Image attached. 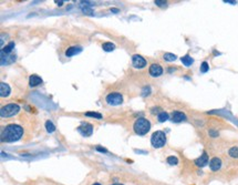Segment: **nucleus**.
I'll use <instances>...</instances> for the list:
<instances>
[{"label":"nucleus","instance_id":"f257e3e1","mask_svg":"<svg viewBox=\"0 0 238 185\" xmlns=\"http://www.w3.org/2000/svg\"><path fill=\"white\" fill-rule=\"evenodd\" d=\"M23 134V130L20 125L17 124H9L5 126V129L1 132V141L2 142H16L21 139Z\"/></svg>","mask_w":238,"mask_h":185},{"label":"nucleus","instance_id":"f03ea898","mask_svg":"<svg viewBox=\"0 0 238 185\" xmlns=\"http://www.w3.org/2000/svg\"><path fill=\"white\" fill-rule=\"evenodd\" d=\"M134 132L139 134V135H144V134H146L147 132L150 131L151 129V123L150 121L145 119V117H140V119H137L135 123H134Z\"/></svg>","mask_w":238,"mask_h":185},{"label":"nucleus","instance_id":"7ed1b4c3","mask_svg":"<svg viewBox=\"0 0 238 185\" xmlns=\"http://www.w3.org/2000/svg\"><path fill=\"white\" fill-rule=\"evenodd\" d=\"M151 143L152 145L156 147V149H160L162 146L165 145L166 143V135L163 131H156L152 134V138H151Z\"/></svg>","mask_w":238,"mask_h":185},{"label":"nucleus","instance_id":"20e7f679","mask_svg":"<svg viewBox=\"0 0 238 185\" xmlns=\"http://www.w3.org/2000/svg\"><path fill=\"white\" fill-rule=\"evenodd\" d=\"M20 111V107L16 103H10L7 104L5 107L1 108L0 110V115L1 117H14L16 114Z\"/></svg>","mask_w":238,"mask_h":185},{"label":"nucleus","instance_id":"39448f33","mask_svg":"<svg viewBox=\"0 0 238 185\" xmlns=\"http://www.w3.org/2000/svg\"><path fill=\"white\" fill-rule=\"evenodd\" d=\"M106 102L108 104L110 105H119V104L122 103L123 101V98L122 96L120 94V93H116V92H113V93H110L106 96Z\"/></svg>","mask_w":238,"mask_h":185},{"label":"nucleus","instance_id":"423d86ee","mask_svg":"<svg viewBox=\"0 0 238 185\" xmlns=\"http://www.w3.org/2000/svg\"><path fill=\"white\" fill-rule=\"evenodd\" d=\"M78 130H79V132H80L83 136H90L92 133H93V125L88 123V122H83V123L78 128Z\"/></svg>","mask_w":238,"mask_h":185},{"label":"nucleus","instance_id":"0eeeda50","mask_svg":"<svg viewBox=\"0 0 238 185\" xmlns=\"http://www.w3.org/2000/svg\"><path fill=\"white\" fill-rule=\"evenodd\" d=\"M132 63H133V65L135 68L142 69L146 65V60L143 57H141L140 54H134L133 57H132Z\"/></svg>","mask_w":238,"mask_h":185},{"label":"nucleus","instance_id":"6e6552de","mask_svg":"<svg viewBox=\"0 0 238 185\" xmlns=\"http://www.w3.org/2000/svg\"><path fill=\"white\" fill-rule=\"evenodd\" d=\"M148 72L152 77H160V75L163 74V68H162L160 64L157 63H153L151 64L150 69H148Z\"/></svg>","mask_w":238,"mask_h":185},{"label":"nucleus","instance_id":"1a4fd4ad","mask_svg":"<svg viewBox=\"0 0 238 185\" xmlns=\"http://www.w3.org/2000/svg\"><path fill=\"white\" fill-rule=\"evenodd\" d=\"M83 50V48L80 46H72L70 47V48H68L67 51H66V56L67 57H73V56H75V54H79Z\"/></svg>","mask_w":238,"mask_h":185},{"label":"nucleus","instance_id":"9d476101","mask_svg":"<svg viewBox=\"0 0 238 185\" xmlns=\"http://www.w3.org/2000/svg\"><path fill=\"white\" fill-rule=\"evenodd\" d=\"M209 167L210 170L214 172L218 171L219 168L221 167V159H218V157H213L209 162Z\"/></svg>","mask_w":238,"mask_h":185},{"label":"nucleus","instance_id":"9b49d317","mask_svg":"<svg viewBox=\"0 0 238 185\" xmlns=\"http://www.w3.org/2000/svg\"><path fill=\"white\" fill-rule=\"evenodd\" d=\"M185 120H186V115L183 113V112H179V111H174V112L172 113V121H173V122L178 123V122L185 121Z\"/></svg>","mask_w":238,"mask_h":185},{"label":"nucleus","instance_id":"f8f14e48","mask_svg":"<svg viewBox=\"0 0 238 185\" xmlns=\"http://www.w3.org/2000/svg\"><path fill=\"white\" fill-rule=\"evenodd\" d=\"M207 163H208V154L206 152H204L197 160H195V164L200 167H204L205 165H207Z\"/></svg>","mask_w":238,"mask_h":185},{"label":"nucleus","instance_id":"ddd939ff","mask_svg":"<svg viewBox=\"0 0 238 185\" xmlns=\"http://www.w3.org/2000/svg\"><path fill=\"white\" fill-rule=\"evenodd\" d=\"M42 83V79L39 77V75H35V74H32L30 78H29V86H37L39 84H41Z\"/></svg>","mask_w":238,"mask_h":185},{"label":"nucleus","instance_id":"4468645a","mask_svg":"<svg viewBox=\"0 0 238 185\" xmlns=\"http://www.w3.org/2000/svg\"><path fill=\"white\" fill-rule=\"evenodd\" d=\"M11 90H10V86H8L7 83H0V96L5 98V96H8L10 94Z\"/></svg>","mask_w":238,"mask_h":185},{"label":"nucleus","instance_id":"2eb2a0df","mask_svg":"<svg viewBox=\"0 0 238 185\" xmlns=\"http://www.w3.org/2000/svg\"><path fill=\"white\" fill-rule=\"evenodd\" d=\"M14 42H10L9 44H7V46L5 47L4 49H2V51H1V56H6V54H9L12 51V49H14Z\"/></svg>","mask_w":238,"mask_h":185},{"label":"nucleus","instance_id":"dca6fc26","mask_svg":"<svg viewBox=\"0 0 238 185\" xmlns=\"http://www.w3.org/2000/svg\"><path fill=\"white\" fill-rule=\"evenodd\" d=\"M102 48H103V50L104 51H106V52H110V51H113V50L115 49V46L113 44L112 42H105L102 44Z\"/></svg>","mask_w":238,"mask_h":185},{"label":"nucleus","instance_id":"f3484780","mask_svg":"<svg viewBox=\"0 0 238 185\" xmlns=\"http://www.w3.org/2000/svg\"><path fill=\"white\" fill-rule=\"evenodd\" d=\"M181 61H182L183 64H184V65H186V67H189V65H192V63L194 62L193 58L189 57V56H185V57H183L182 59H181Z\"/></svg>","mask_w":238,"mask_h":185},{"label":"nucleus","instance_id":"a211bd4d","mask_svg":"<svg viewBox=\"0 0 238 185\" xmlns=\"http://www.w3.org/2000/svg\"><path fill=\"white\" fill-rule=\"evenodd\" d=\"M228 154H229V156L233 157V159H238V146L231 147V149L228 151Z\"/></svg>","mask_w":238,"mask_h":185},{"label":"nucleus","instance_id":"6ab92c4d","mask_svg":"<svg viewBox=\"0 0 238 185\" xmlns=\"http://www.w3.org/2000/svg\"><path fill=\"white\" fill-rule=\"evenodd\" d=\"M46 129H47V131L49 132V133H52V132L56 131V126H54V124H53L51 121H47L46 122Z\"/></svg>","mask_w":238,"mask_h":185},{"label":"nucleus","instance_id":"aec40b11","mask_svg":"<svg viewBox=\"0 0 238 185\" xmlns=\"http://www.w3.org/2000/svg\"><path fill=\"white\" fill-rule=\"evenodd\" d=\"M157 119L160 122H165L166 120H168V114L166 113V112H164V111H163V112H160L157 115Z\"/></svg>","mask_w":238,"mask_h":185},{"label":"nucleus","instance_id":"412c9836","mask_svg":"<svg viewBox=\"0 0 238 185\" xmlns=\"http://www.w3.org/2000/svg\"><path fill=\"white\" fill-rule=\"evenodd\" d=\"M166 161H167V163L169 165H176V164L178 163V159L175 156H168Z\"/></svg>","mask_w":238,"mask_h":185},{"label":"nucleus","instance_id":"4be33fe9","mask_svg":"<svg viewBox=\"0 0 238 185\" xmlns=\"http://www.w3.org/2000/svg\"><path fill=\"white\" fill-rule=\"evenodd\" d=\"M176 58H177V57H176L175 54H173V53H168V52H167V53L164 54V59L166 61H175Z\"/></svg>","mask_w":238,"mask_h":185},{"label":"nucleus","instance_id":"5701e85b","mask_svg":"<svg viewBox=\"0 0 238 185\" xmlns=\"http://www.w3.org/2000/svg\"><path fill=\"white\" fill-rule=\"evenodd\" d=\"M87 117H95V119H98V120H101L102 119V115L100 113H96V112H87L85 113Z\"/></svg>","mask_w":238,"mask_h":185},{"label":"nucleus","instance_id":"b1692460","mask_svg":"<svg viewBox=\"0 0 238 185\" xmlns=\"http://www.w3.org/2000/svg\"><path fill=\"white\" fill-rule=\"evenodd\" d=\"M208 70H209V65H208V63H207V62H203L202 65H200V72L205 73V72H207Z\"/></svg>","mask_w":238,"mask_h":185},{"label":"nucleus","instance_id":"393cba45","mask_svg":"<svg viewBox=\"0 0 238 185\" xmlns=\"http://www.w3.org/2000/svg\"><path fill=\"white\" fill-rule=\"evenodd\" d=\"M155 4L157 5V6H160V7H162V6L166 5V1H160V0H155Z\"/></svg>","mask_w":238,"mask_h":185},{"label":"nucleus","instance_id":"a878e982","mask_svg":"<svg viewBox=\"0 0 238 185\" xmlns=\"http://www.w3.org/2000/svg\"><path fill=\"white\" fill-rule=\"evenodd\" d=\"M96 150H98V151H102V152H106V150L102 149V147H96Z\"/></svg>","mask_w":238,"mask_h":185},{"label":"nucleus","instance_id":"bb28decb","mask_svg":"<svg viewBox=\"0 0 238 185\" xmlns=\"http://www.w3.org/2000/svg\"><path fill=\"white\" fill-rule=\"evenodd\" d=\"M56 4H58V5H59V6H62L63 1H56Z\"/></svg>","mask_w":238,"mask_h":185},{"label":"nucleus","instance_id":"cd10ccee","mask_svg":"<svg viewBox=\"0 0 238 185\" xmlns=\"http://www.w3.org/2000/svg\"><path fill=\"white\" fill-rule=\"evenodd\" d=\"M92 185H101V184H99V183H94V184H92Z\"/></svg>","mask_w":238,"mask_h":185},{"label":"nucleus","instance_id":"c85d7f7f","mask_svg":"<svg viewBox=\"0 0 238 185\" xmlns=\"http://www.w3.org/2000/svg\"><path fill=\"white\" fill-rule=\"evenodd\" d=\"M113 185H123V184H120V183H116V184H113Z\"/></svg>","mask_w":238,"mask_h":185}]
</instances>
